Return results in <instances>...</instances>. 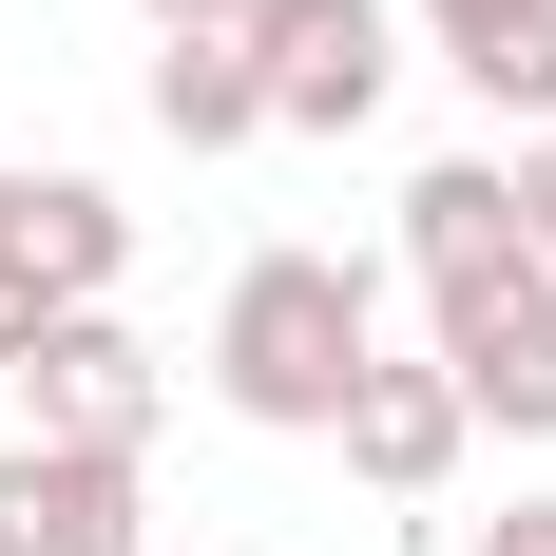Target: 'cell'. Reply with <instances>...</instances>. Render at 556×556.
Returning <instances> with one entry per match:
<instances>
[{"mask_svg":"<svg viewBox=\"0 0 556 556\" xmlns=\"http://www.w3.org/2000/svg\"><path fill=\"white\" fill-rule=\"evenodd\" d=\"M154 39H250V0H154Z\"/></svg>","mask_w":556,"mask_h":556,"instance_id":"12","label":"cell"},{"mask_svg":"<svg viewBox=\"0 0 556 556\" xmlns=\"http://www.w3.org/2000/svg\"><path fill=\"white\" fill-rule=\"evenodd\" d=\"M422 327H442V384L460 422H500V442H556V269L538 250H442L422 269Z\"/></svg>","mask_w":556,"mask_h":556,"instance_id":"2","label":"cell"},{"mask_svg":"<svg viewBox=\"0 0 556 556\" xmlns=\"http://www.w3.org/2000/svg\"><path fill=\"white\" fill-rule=\"evenodd\" d=\"M154 135H173V154H250V135H269L250 39H154Z\"/></svg>","mask_w":556,"mask_h":556,"instance_id":"8","label":"cell"},{"mask_svg":"<svg viewBox=\"0 0 556 556\" xmlns=\"http://www.w3.org/2000/svg\"><path fill=\"white\" fill-rule=\"evenodd\" d=\"M480 556H556V500H500V518H480Z\"/></svg>","mask_w":556,"mask_h":556,"instance_id":"11","label":"cell"},{"mask_svg":"<svg viewBox=\"0 0 556 556\" xmlns=\"http://www.w3.org/2000/svg\"><path fill=\"white\" fill-rule=\"evenodd\" d=\"M0 556H154L135 460H97V442H0Z\"/></svg>","mask_w":556,"mask_h":556,"instance_id":"5","label":"cell"},{"mask_svg":"<svg viewBox=\"0 0 556 556\" xmlns=\"http://www.w3.org/2000/svg\"><path fill=\"white\" fill-rule=\"evenodd\" d=\"M0 384H20V442H97V460H154V422H173V365L115 307H58Z\"/></svg>","mask_w":556,"mask_h":556,"instance_id":"3","label":"cell"},{"mask_svg":"<svg viewBox=\"0 0 556 556\" xmlns=\"http://www.w3.org/2000/svg\"><path fill=\"white\" fill-rule=\"evenodd\" d=\"M0 269L39 288V307H97V288L135 269V212H115L97 173H20V192H0Z\"/></svg>","mask_w":556,"mask_h":556,"instance_id":"7","label":"cell"},{"mask_svg":"<svg viewBox=\"0 0 556 556\" xmlns=\"http://www.w3.org/2000/svg\"><path fill=\"white\" fill-rule=\"evenodd\" d=\"M0 192H20V173H0Z\"/></svg>","mask_w":556,"mask_h":556,"instance_id":"14","label":"cell"},{"mask_svg":"<svg viewBox=\"0 0 556 556\" xmlns=\"http://www.w3.org/2000/svg\"><path fill=\"white\" fill-rule=\"evenodd\" d=\"M365 345H384V288L345 250H250L230 307H212V403L269 422V442H327L345 384H365Z\"/></svg>","mask_w":556,"mask_h":556,"instance_id":"1","label":"cell"},{"mask_svg":"<svg viewBox=\"0 0 556 556\" xmlns=\"http://www.w3.org/2000/svg\"><path fill=\"white\" fill-rule=\"evenodd\" d=\"M250 77H269V135H365L384 115V0H250Z\"/></svg>","mask_w":556,"mask_h":556,"instance_id":"4","label":"cell"},{"mask_svg":"<svg viewBox=\"0 0 556 556\" xmlns=\"http://www.w3.org/2000/svg\"><path fill=\"white\" fill-rule=\"evenodd\" d=\"M422 20H442V58H460V39H500V20H518V0H422Z\"/></svg>","mask_w":556,"mask_h":556,"instance_id":"13","label":"cell"},{"mask_svg":"<svg viewBox=\"0 0 556 556\" xmlns=\"http://www.w3.org/2000/svg\"><path fill=\"white\" fill-rule=\"evenodd\" d=\"M500 192H518V250L556 269V135H518V154H500Z\"/></svg>","mask_w":556,"mask_h":556,"instance_id":"10","label":"cell"},{"mask_svg":"<svg viewBox=\"0 0 556 556\" xmlns=\"http://www.w3.org/2000/svg\"><path fill=\"white\" fill-rule=\"evenodd\" d=\"M327 442L365 460L384 500H442L480 422H460V384H442V345H422V365H384V345H365V384H345V422H327Z\"/></svg>","mask_w":556,"mask_h":556,"instance_id":"6","label":"cell"},{"mask_svg":"<svg viewBox=\"0 0 556 556\" xmlns=\"http://www.w3.org/2000/svg\"><path fill=\"white\" fill-rule=\"evenodd\" d=\"M442 77H460V97H480V115H518V135H556V0H518L500 39H460Z\"/></svg>","mask_w":556,"mask_h":556,"instance_id":"9","label":"cell"}]
</instances>
